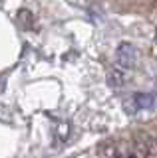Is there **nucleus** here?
<instances>
[{"instance_id": "1", "label": "nucleus", "mask_w": 157, "mask_h": 158, "mask_svg": "<svg viewBox=\"0 0 157 158\" xmlns=\"http://www.w3.org/2000/svg\"><path fill=\"white\" fill-rule=\"evenodd\" d=\"M115 59H117V67H121L123 71H127V69H135L137 59H139L137 48L133 46V44H127V42L119 44V46H117Z\"/></svg>"}, {"instance_id": "2", "label": "nucleus", "mask_w": 157, "mask_h": 158, "mask_svg": "<svg viewBox=\"0 0 157 158\" xmlns=\"http://www.w3.org/2000/svg\"><path fill=\"white\" fill-rule=\"evenodd\" d=\"M135 150L139 158H157V138L149 132H137Z\"/></svg>"}]
</instances>
